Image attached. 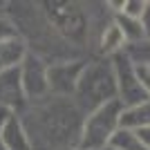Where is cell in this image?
<instances>
[{
	"label": "cell",
	"instance_id": "9c48e42d",
	"mask_svg": "<svg viewBox=\"0 0 150 150\" xmlns=\"http://www.w3.org/2000/svg\"><path fill=\"white\" fill-rule=\"evenodd\" d=\"M123 47H125V40H123V36H121L119 27L110 20V23L103 27L99 40H96L94 54H96L99 58H112V56H117V54H121Z\"/></svg>",
	"mask_w": 150,
	"mask_h": 150
},
{
	"label": "cell",
	"instance_id": "e0dca14e",
	"mask_svg": "<svg viewBox=\"0 0 150 150\" xmlns=\"http://www.w3.org/2000/svg\"><path fill=\"white\" fill-rule=\"evenodd\" d=\"M139 137H141V141H144V146L150 150V128H146V130H139L137 132Z\"/></svg>",
	"mask_w": 150,
	"mask_h": 150
},
{
	"label": "cell",
	"instance_id": "52a82bcc",
	"mask_svg": "<svg viewBox=\"0 0 150 150\" xmlns=\"http://www.w3.org/2000/svg\"><path fill=\"white\" fill-rule=\"evenodd\" d=\"M25 94L20 88L18 67L0 74V112H20L25 105Z\"/></svg>",
	"mask_w": 150,
	"mask_h": 150
},
{
	"label": "cell",
	"instance_id": "7c38bea8",
	"mask_svg": "<svg viewBox=\"0 0 150 150\" xmlns=\"http://www.w3.org/2000/svg\"><path fill=\"white\" fill-rule=\"evenodd\" d=\"M112 23L119 27V31H121V36H123L125 45H132V43H139V40H144L141 20L128 18V16H123V13H112Z\"/></svg>",
	"mask_w": 150,
	"mask_h": 150
},
{
	"label": "cell",
	"instance_id": "8992f818",
	"mask_svg": "<svg viewBox=\"0 0 150 150\" xmlns=\"http://www.w3.org/2000/svg\"><path fill=\"white\" fill-rule=\"evenodd\" d=\"M85 63H88V58H72V61H61V63L47 65L50 94H54V96H69L72 99Z\"/></svg>",
	"mask_w": 150,
	"mask_h": 150
},
{
	"label": "cell",
	"instance_id": "d6986e66",
	"mask_svg": "<svg viewBox=\"0 0 150 150\" xmlns=\"http://www.w3.org/2000/svg\"><path fill=\"white\" fill-rule=\"evenodd\" d=\"M103 150H114V148H112V146H108V148H103Z\"/></svg>",
	"mask_w": 150,
	"mask_h": 150
},
{
	"label": "cell",
	"instance_id": "30bf717a",
	"mask_svg": "<svg viewBox=\"0 0 150 150\" xmlns=\"http://www.w3.org/2000/svg\"><path fill=\"white\" fill-rule=\"evenodd\" d=\"M25 54H27V47L20 40V36L0 40V74L7 69H16L20 65V61L25 58Z\"/></svg>",
	"mask_w": 150,
	"mask_h": 150
},
{
	"label": "cell",
	"instance_id": "6da1fadb",
	"mask_svg": "<svg viewBox=\"0 0 150 150\" xmlns=\"http://www.w3.org/2000/svg\"><path fill=\"white\" fill-rule=\"evenodd\" d=\"M18 114L31 150H76L85 112L69 96H45L25 103Z\"/></svg>",
	"mask_w": 150,
	"mask_h": 150
},
{
	"label": "cell",
	"instance_id": "8fae6325",
	"mask_svg": "<svg viewBox=\"0 0 150 150\" xmlns=\"http://www.w3.org/2000/svg\"><path fill=\"white\" fill-rule=\"evenodd\" d=\"M121 128L134 132L150 128V101H144L132 108H123L121 110Z\"/></svg>",
	"mask_w": 150,
	"mask_h": 150
},
{
	"label": "cell",
	"instance_id": "ffe728a7",
	"mask_svg": "<svg viewBox=\"0 0 150 150\" xmlns=\"http://www.w3.org/2000/svg\"><path fill=\"white\" fill-rule=\"evenodd\" d=\"M148 2H150V0H148Z\"/></svg>",
	"mask_w": 150,
	"mask_h": 150
},
{
	"label": "cell",
	"instance_id": "7a4b0ae2",
	"mask_svg": "<svg viewBox=\"0 0 150 150\" xmlns=\"http://www.w3.org/2000/svg\"><path fill=\"white\" fill-rule=\"evenodd\" d=\"M72 99L85 114L110 101H117V81H114V69L110 58H88Z\"/></svg>",
	"mask_w": 150,
	"mask_h": 150
},
{
	"label": "cell",
	"instance_id": "9a60e30c",
	"mask_svg": "<svg viewBox=\"0 0 150 150\" xmlns=\"http://www.w3.org/2000/svg\"><path fill=\"white\" fill-rule=\"evenodd\" d=\"M146 5H148V0H121L117 13H123V16L134 18V20H141V16L146 11Z\"/></svg>",
	"mask_w": 150,
	"mask_h": 150
},
{
	"label": "cell",
	"instance_id": "3957f363",
	"mask_svg": "<svg viewBox=\"0 0 150 150\" xmlns=\"http://www.w3.org/2000/svg\"><path fill=\"white\" fill-rule=\"evenodd\" d=\"M121 103L110 101L105 105L96 108L85 114L81 130V144L79 150H103L110 146L112 137L121 128Z\"/></svg>",
	"mask_w": 150,
	"mask_h": 150
},
{
	"label": "cell",
	"instance_id": "44dd1931",
	"mask_svg": "<svg viewBox=\"0 0 150 150\" xmlns=\"http://www.w3.org/2000/svg\"><path fill=\"white\" fill-rule=\"evenodd\" d=\"M76 150H79V148H76Z\"/></svg>",
	"mask_w": 150,
	"mask_h": 150
},
{
	"label": "cell",
	"instance_id": "ac0fdd59",
	"mask_svg": "<svg viewBox=\"0 0 150 150\" xmlns=\"http://www.w3.org/2000/svg\"><path fill=\"white\" fill-rule=\"evenodd\" d=\"M7 112H0V123H2V117H5ZM0 150H5V146H2V137H0Z\"/></svg>",
	"mask_w": 150,
	"mask_h": 150
},
{
	"label": "cell",
	"instance_id": "2e32d148",
	"mask_svg": "<svg viewBox=\"0 0 150 150\" xmlns=\"http://www.w3.org/2000/svg\"><path fill=\"white\" fill-rule=\"evenodd\" d=\"M141 29H144V38L150 40V2L146 5V11L141 16Z\"/></svg>",
	"mask_w": 150,
	"mask_h": 150
},
{
	"label": "cell",
	"instance_id": "277c9868",
	"mask_svg": "<svg viewBox=\"0 0 150 150\" xmlns=\"http://www.w3.org/2000/svg\"><path fill=\"white\" fill-rule=\"evenodd\" d=\"M110 63H112L114 81H117V101L121 103V108H132V105L144 103V101H150L146 96L144 88H141L137 67L130 63V58L125 56L123 52L112 56Z\"/></svg>",
	"mask_w": 150,
	"mask_h": 150
},
{
	"label": "cell",
	"instance_id": "5bb4252c",
	"mask_svg": "<svg viewBox=\"0 0 150 150\" xmlns=\"http://www.w3.org/2000/svg\"><path fill=\"white\" fill-rule=\"evenodd\" d=\"M110 146H112L114 150H148L137 132L125 130V128H119V130H117V134L112 137Z\"/></svg>",
	"mask_w": 150,
	"mask_h": 150
},
{
	"label": "cell",
	"instance_id": "ba28073f",
	"mask_svg": "<svg viewBox=\"0 0 150 150\" xmlns=\"http://www.w3.org/2000/svg\"><path fill=\"white\" fill-rule=\"evenodd\" d=\"M0 137H2L5 150H31L27 132H25V128H23V123H20L16 112H7L5 117H2Z\"/></svg>",
	"mask_w": 150,
	"mask_h": 150
},
{
	"label": "cell",
	"instance_id": "5b68a950",
	"mask_svg": "<svg viewBox=\"0 0 150 150\" xmlns=\"http://www.w3.org/2000/svg\"><path fill=\"white\" fill-rule=\"evenodd\" d=\"M18 79L20 88L25 94V101H40L45 96H50V85H47V63L40 56L27 52L25 58L18 65Z\"/></svg>",
	"mask_w": 150,
	"mask_h": 150
},
{
	"label": "cell",
	"instance_id": "4fadbf2b",
	"mask_svg": "<svg viewBox=\"0 0 150 150\" xmlns=\"http://www.w3.org/2000/svg\"><path fill=\"white\" fill-rule=\"evenodd\" d=\"M123 54L130 58V63L134 67H144L150 69V40H139V43H132V45H125L123 47Z\"/></svg>",
	"mask_w": 150,
	"mask_h": 150
}]
</instances>
